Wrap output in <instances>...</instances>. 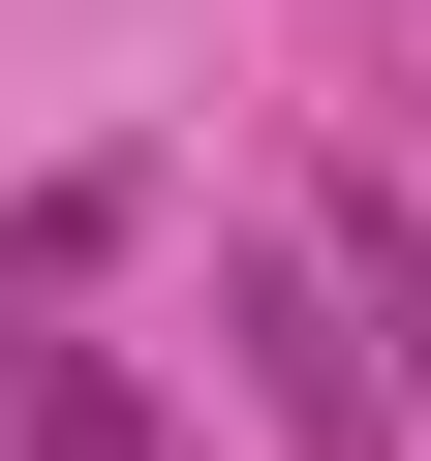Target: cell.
Wrapping results in <instances>:
<instances>
[{"label":"cell","instance_id":"2","mask_svg":"<svg viewBox=\"0 0 431 461\" xmlns=\"http://www.w3.org/2000/svg\"><path fill=\"white\" fill-rule=\"evenodd\" d=\"M308 277L370 308V369H400V430H431V215H400V185H308Z\"/></svg>","mask_w":431,"mask_h":461},{"label":"cell","instance_id":"1","mask_svg":"<svg viewBox=\"0 0 431 461\" xmlns=\"http://www.w3.org/2000/svg\"><path fill=\"white\" fill-rule=\"evenodd\" d=\"M216 339H247V400H278L308 461H400V369H370V308H339V277H216Z\"/></svg>","mask_w":431,"mask_h":461},{"label":"cell","instance_id":"4","mask_svg":"<svg viewBox=\"0 0 431 461\" xmlns=\"http://www.w3.org/2000/svg\"><path fill=\"white\" fill-rule=\"evenodd\" d=\"M32 461H185V430H154V400H124L93 339H32Z\"/></svg>","mask_w":431,"mask_h":461},{"label":"cell","instance_id":"3","mask_svg":"<svg viewBox=\"0 0 431 461\" xmlns=\"http://www.w3.org/2000/svg\"><path fill=\"white\" fill-rule=\"evenodd\" d=\"M124 215H154V185H124V154H62V185H0V308H62V277H93V247H124Z\"/></svg>","mask_w":431,"mask_h":461}]
</instances>
